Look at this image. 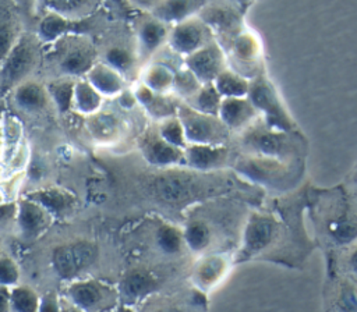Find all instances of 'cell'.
Returning a JSON list of instances; mask_svg holds the SVG:
<instances>
[{
  "label": "cell",
  "instance_id": "1",
  "mask_svg": "<svg viewBox=\"0 0 357 312\" xmlns=\"http://www.w3.org/2000/svg\"><path fill=\"white\" fill-rule=\"evenodd\" d=\"M42 43L35 33L22 32L8 54L0 63V81L14 88L24 79L32 78L40 63Z\"/></svg>",
  "mask_w": 357,
  "mask_h": 312
},
{
  "label": "cell",
  "instance_id": "2",
  "mask_svg": "<svg viewBox=\"0 0 357 312\" xmlns=\"http://www.w3.org/2000/svg\"><path fill=\"white\" fill-rule=\"evenodd\" d=\"M178 120L185 141L192 145H219L227 136V127L216 116L205 114L191 106L178 107Z\"/></svg>",
  "mask_w": 357,
  "mask_h": 312
},
{
  "label": "cell",
  "instance_id": "3",
  "mask_svg": "<svg viewBox=\"0 0 357 312\" xmlns=\"http://www.w3.org/2000/svg\"><path fill=\"white\" fill-rule=\"evenodd\" d=\"M247 99L251 102L255 110L264 113L269 128L278 131H290L294 127L284 106L276 95L275 88L264 77H257L250 82Z\"/></svg>",
  "mask_w": 357,
  "mask_h": 312
},
{
  "label": "cell",
  "instance_id": "4",
  "mask_svg": "<svg viewBox=\"0 0 357 312\" xmlns=\"http://www.w3.org/2000/svg\"><path fill=\"white\" fill-rule=\"evenodd\" d=\"M68 38V36H67ZM61 47V52L56 60V68L60 77H67L73 79L84 78L91 67L99 60L93 46L85 40L68 42Z\"/></svg>",
  "mask_w": 357,
  "mask_h": 312
},
{
  "label": "cell",
  "instance_id": "5",
  "mask_svg": "<svg viewBox=\"0 0 357 312\" xmlns=\"http://www.w3.org/2000/svg\"><path fill=\"white\" fill-rule=\"evenodd\" d=\"M98 256V249L93 244L78 241L57 247L53 251L52 262L59 276L68 279L89 267Z\"/></svg>",
  "mask_w": 357,
  "mask_h": 312
},
{
  "label": "cell",
  "instance_id": "6",
  "mask_svg": "<svg viewBox=\"0 0 357 312\" xmlns=\"http://www.w3.org/2000/svg\"><path fill=\"white\" fill-rule=\"evenodd\" d=\"M208 26L204 21L188 18L174 25L167 40L170 47L180 54L188 56L208 45Z\"/></svg>",
  "mask_w": 357,
  "mask_h": 312
},
{
  "label": "cell",
  "instance_id": "7",
  "mask_svg": "<svg viewBox=\"0 0 357 312\" xmlns=\"http://www.w3.org/2000/svg\"><path fill=\"white\" fill-rule=\"evenodd\" d=\"M185 65L199 82L212 84L218 74L225 70L223 53L215 43H208L185 56Z\"/></svg>",
  "mask_w": 357,
  "mask_h": 312
},
{
  "label": "cell",
  "instance_id": "8",
  "mask_svg": "<svg viewBox=\"0 0 357 312\" xmlns=\"http://www.w3.org/2000/svg\"><path fill=\"white\" fill-rule=\"evenodd\" d=\"M276 223L271 216L254 214L251 216L243 238L241 259H248L271 245L276 233Z\"/></svg>",
  "mask_w": 357,
  "mask_h": 312
},
{
  "label": "cell",
  "instance_id": "9",
  "mask_svg": "<svg viewBox=\"0 0 357 312\" xmlns=\"http://www.w3.org/2000/svg\"><path fill=\"white\" fill-rule=\"evenodd\" d=\"M245 143L255 152L271 157H287L294 152V145L283 132L278 130H254L245 136Z\"/></svg>",
  "mask_w": 357,
  "mask_h": 312
},
{
  "label": "cell",
  "instance_id": "10",
  "mask_svg": "<svg viewBox=\"0 0 357 312\" xmlns=\"http://www.w3.org/2000/svg\"><path fill=\"white\" fill-rule=\"evenodd\" d=\"M75 33V22L64 13L47 11L36 25V38L42 45H56Z\"/></svg>",
  "mask_w": 357,
  "mask_h": 312
},
{
  "label": "cell",
  "instance_id": "11",
  "mask_svg": "<svg viewBox=\"0 0 357 312\" xmlns=\"http://www.w3.org/2000/svg\"><path fill=\"white\" fill-rule=\"evenodd\" d=\"M13 100L18 109L28 113L42 111L50 103L46 85L33 77L13 88Z\"/></svg>",
  "mask_w": 357,
  "mask_h": 312
},
{
  "label": "cell",
  "instance_id": "12",
  "mask_svg": "<svg viewBox=\"0 0 357 312\" xmlns=\"http://www.w3.org/2000/svg\"><path fill=\"white\" fill-rule=\"evenodd\" d=\"M103 98H117L126 89L124 77L100 58L84 77Z\"/></svg>",
  "mask_w": 357,
  "mask_h": 312
},
{
  "label": "cell",
  "instance_id": "13",
  "mask_svg": "<svg viewBox=\"0 0 357 312\" xmlns=\"http://www.w3.org/2000/svg\"><path fill=\"white\" fill-rule=\"evenodd\" d=\"M192 182L180 174H166L156 180L155 192L160 201L170 205H178L192 198Z\"/></svg>",
  "mask_w": 357,
  "mask_h": 312
},
{
  "label": "cell",
  "instance_id": "14",
  "mask_svg": "<svg viewBox=\"0 0 357 312\" xmlns=\"http://www.w3.org/2000/svg\"><path fill=\"white\" fill-rule=\"evenodd\" d=\"M206 0H162L153 8V18L163 24H178L202 10Z\"/></svg>",
  "mask_w": 357,
  "mask_h": 312
},
{
  "label": "cell",
  "instance_id": "15",
  "mask_svg": "<svg viewBox=\"0 0 357 312\" xmlns=\"http://www.w3.org/2000/svg\"><path fill=\"white\" fill-rule=\"evenodd\" d=\"M237 169L254 181L276 184L284 174V167L271 157H252L238 162Z\"/></svg>",
  "mask_w": 357,
  "mask_h": 312
},
{
  "label": "cell",
  "instance_id": "16",
  "mask_svg": "<svg viewBox=\"0 0 357 312\" xmlns=\"http://www.w3.org/2000/svg\"><path fill=\"white\" fill-rule=\"evenodd\" d=\"M229 159L227 149L218 145H191L184 150V160L197 170H212Z\"/></svg>",
  "mask_w": 357,
  "mask_h": 312
},
{
  "label": "cell",
  "instance_id": "17",
  "mask_svg": "<svg viewBox=\"0 0 357 312\" xmlns=\"http://www.w3.org/2000/svg\"><path fill=\"white\" fill-rule=\"evenodd\" d=\"M257 110L245 98H225L219 107V118L227 128H241L248 124L255 116Z\"/></svg>",
  "mask_w": 357,
  "mask_h": 312
},
{
  "label": "cell",
  "instance_id": "18",
  "mask_svg": "<svg viewBox=\"0 0 357 312\" xmlns=\"http://www.w3.org/2000/svg\"><path fill=\"white\" fill-rule=\"evenodd\" d=\"M145 159L155 166H172L184 160V150L167 143L159 135H153L144 142Z\"/></svg>",
  "mask_w": 357,
  "mask_h": 312
},
{
  "label": "cell",
  "instance_id": "19",
  "mask_svg": "<svg viewBox=\"0 0 357 312\" xmlns=\"http://www.w3.org/2000/svg\"><path fill=\"white\" fill-rule=\"evenodd\" d=\"M18 223L22 233L33 237L47 224V210L33 199H25L18 206Z\"/></svg>",
  "mask_w": 357,
  "mask_h": 312
},
{
  "label": "cell",
  "instance_id": "20",
  "mask_svg": "<svg viewBox=\"0 0 357 312\" xmlns=\"http://www.w3.org/2000/svg\"><path fill=\"white\" fill-rule=\"evenodd\" d=\"M169 32L166 24L156 18L145 20L139 24L137 31V39L141 53L149 56L155 53L165 40H167Z\"/></svg>",
  "mask_w": 357,
  "mask_h": 312
},
{
  "label": "cell",
  "instance_id": "21",
  "mask_svg": "<svg viewBox=\"0 0 357 312\" xmlns=\"http://www.w3.org/2000/svg\"><path fill=\"white\" fill-rule=\"evenodd\" d=\"M103 96L85 79L78 78L74 82L73 109L84 116H92L98 113L103 103Z\"/></svg>",
  "mask_w": 357,
  "mask_h": 312
},
{
  "label": "cell",
  "instance_id": "22",
  "mask_svg": "<svg viewBox=\"0 0 357 312\" xmlns=\"http://www.w3.org/2000/svg\"><path fill=\"white\" fill-rule=\"evenodd\" d=\"M21 33L22 31L14 10L8 4L0 1V63L8 54Z\"/></svg>",
  "mask_w": 357,
  "mask_h": 312
},
{
  "label": "cell",
  "instance_id": "23",
  "mask_svg": "<svg viewBox=\"0 0 357 312\" xmlns=\"http://www.w3.org/2000/svg\"><path fill=\"white\" fill-rule=\"evenodd\" d=\"M212 85L218 93L225 98H245L248 93L250 82L240 74L230 70H223L213 79Z\"/></svg>",
  "mask_w": 357,
  "mask_h": 312
},
{
  "label": "cell",
  "instance_id": "24",
  "mask_svg": "<svg viewBox=\"0 0 357 312\" xmlns=\"http://www.w3.org/2000/svg\"><path fill=\"white\" fill-rule=\"evenodd\" d=\"M74 82H75V79H73V78L59 75V77L50 79L47 84H45L50 103H53L54 107L61 113L73 109Z\"/></svg>",
  "mask_w": 357,
  "mask_h": 312
},
{
  "label": "cell",
  "instance_id": "25",
  "mask_svg": "<svg viewBox=\"0 0 357 312\" xmlns=\"http://www.w3.org/2000/svg\"><path fill=\"white\" fill-rule=\"evenodd\" d=\"M226 270H227V262L223 256H219V255L208 256L198 263L194 277L201 287L208 288L215 286L218 281H220Z\"/></svg>",
  "mask_w": 357,
  "mask_h": 312
},
{
  "label": "cell",
  "instance_id": "26",
  "mask_svg": "<svg viewBox=\"0 0 357 312\" xmlns=\"http://www.w3.org/2000/svg\"><path fill=\"white\" fill-rule=\"evenodd\" d=\"M1 127V160L7 164L22 145V125L15 117H7Z\"/></svg>",
  "mask_w": 357,
  "mask_h": 312
},
{
  "label": "cell",
  "instance_id": "27",
  "mask_svg": "<svg viewBox=\"0 0 357 312\" xmlns=\"http://www.w3.org/2000/svg\"><path fill=\"white\" fill-rule=\"evenodd\" d=\"M174 72L162 63L151 64L142 75V84L148 86L155 93H165L169 89H173Z\"/></svg>",
  "mask_w": 357,
  "mask_h": 312
},
{
  "label": "cell",
  "instance_id": "28",
  "mask_svg": "<svg viewBox=\"0 0 357 312\" xmlns=\"http://www.w3.org/2000/svg\"><path fill=\"white\" fill-rule=\"evenodd\" d=\"M156 287L155 277L145 270H132L123 280V291L131 299L144 297L156 290Z\"/></svg>",
  "mask_w": 357,
  "mask_h": 312
},
{
  "label": "cell",
  "instance_id": "29",
  "mask_svg": "<svg viewBox=\"0 0 357 312\" xmlns=\"http://www.w3.org/2000/svg\"><path fill=\"white\" fill-rule=\"evenodd\" d=\"M88 131L98 141H112L119 134V120L114 114L102 113L100 110L92 116H88Z\"/></svg>",
  "mask_w": 357,
  "mask_h": 312
},
{
  "label": "cell",
  "instance_id": "30",
  "mask_svg": "<svg viewBox=\"0 0 357 312\" xmlns=\"http://www.w3.org/2000/svg\"><path fill=\"white\" fill-rule=\"evenodd\" d=\"M100 60L106 63L109 67H112L113 70H116L117 72H120L123 77L127 72H130L135 64L134 53L121 45L107 46L102 52Z\"/></svg>",
  "mask_w": 357,
  "mask_h": 312
},
{
  "label": "cell",
  "instance_id": "31",
  "mask_svg": "<svg viewBox=\"0 0 357 312\" xmlns=\"http://www.w3.org/2000/svg\"><path fill=\"white\" fill-rule=\"evenodd\" d=\"M184 242L194 252L205 251L212 240L211 227L204 220H192L185 226L183 233Z\"/></svg>",
  "mask_w": 357,
  "mask_h": 312
},
{
  "label": "cell",
  "instance_id": "32",
  "mask_svg": "<svg viewBox=\"0 0 357 312\" xmlns=\"http://www.w3.org/2000/svg\"><path fill=\"white\" fill-rule=\"evenodd\" d=\"M194 98V104L192 107L201 113L211 114V116H218L220 103H222V96L218 93L215 86L212 84H205L202 88H199Z\"/></svg>",
  "mask_w": 357,
  "mask_h": 312
},
{
  "label": "cell",
  "instance_id": "33",
  "mask_svg": "<svg viewBox=\"0 0 357 312\" xmlns=\"http://www.w3.org/2000/svg\"><path fill=\"white\" fill-rule=\"evenodd\" d=\"M156 244L167 255H176L181 252L184 237L176 227L170 224H163L156 231Z\"/></svg>",
  "mask_w": 357,
  "mask_h": 312
},
{
  "label": "cell",
  "instance_id": "34",
  "mask_svg": "<svg viewBox=\"0 0 357 312\" xmlns=\"http://www.w3.org/2000/svg\"><path fill=\"white\" fill-rule=\"evenodd\" d=\"M202 21L205 22V25H212L219 31H230L240 24L238 17L233 11L223 8L205 10Z\"/></svg>",
  "mask_w": 357,
  "mask_h": 312
},
{
  "label": "cell",
  "instance_id": "35",
  "mask_svg": "<svg viewBox=\"0 0 357 312\" xmlns=\"http://www.w3.org/2000/svg\"><path fill=\"white\" fill-rule=\"evenodd\" d=\"M70 294L74 299V302L82 308H91L96 305L100 299V291L96 284L85 281V283H75Z\"/></svg>",
  "mask_w": 357,
  "mask_h": 312
},
{
  "label": "cell",
  "instance_id": "36",
  "mask_svg": "<svg viewBox=\"0 0 357 312\" xmlns=\"http://www.w3.org/2000/svg\"><path fill=\"white\" fill-rule=\"evenodd\" d=\"M159 136L165 139L167 143L177 146L180 149H184L185 146V136H184V130L178 118L174 117H167L162 123L159 128Z\"/></svg>",
  "mask_w": 357,
  "mask_h": 312
},
{
  "label": "cell",
  "instance_id": "37",
  "mask_svg": "<svg viewBox=\"0 0 357 312\" xmlns=\"http://www.w3.org/2000/svg\"><path fill=\"white\" fill-rule=\"evenodd\" d=\"M33 201L40 203L47 212L54 213H60L68 205L67 195L59 189H43L36 194Z\"/></svg>",
  "mask_w": 357,
  "mask_h": 312
},
{
  "label": "cell",
  "instance_id": "38",
  "mask_svg": "<svg viewBox=\"0 0 357 312\" xmlns=\"http://www.w3.org/2000/svg\"><path fill=\"white\" fill-rule=\"evenodd\" d=\"M233 52L238 60L251 61L258 54V43L250 33L243 32L234 39Z\"/></svg>",
  "mask_w": 357,
  "mask_h": 312
},
{
  "label": "cell",
  "instance_id": "39",
  "mask_svg": "<svg viewBox=\"0 0 357 312\" xmlns=\"http://www.w3.org/2000/svg\"><path fill=\"white\" fill-rule=\"evenodd\" d=\"M11 305L17 312H36L38 311V299L33 291L26 287L15 288L10 297Z\"/></svg>",
  "mask_w": 357,
  "mask_h": 312
},
{
  "label": "cell",
  "instance_id": "40",
  "mask_svg": "<svg viewBox=\"0 0 357 312\" xmlns=\"http://www.w3.org/2000/svg\"><path fill=\"white\" fill-rule=\"evenodd\" d=\"M199 81L195 78V75L185 70L181 72L174 74V82H173V88L183 96H194L195 92L201 88L199 86Z\"/></svg>",
  "mask_w": 357,
  "mask_h": 312
},
{
  "label": "cell",
  "instance_id": "41",
  "mask_svg": "<svg viewBox=\"0 0 357 312\" xmlns=\"http://www.w3.org/2000/svg\"><path fill=\"white\" fill-rule=\"evenodd\" d=\"M18 280V269L11 259H0V284L8 286Z\"/></svg>",
  "mask_w": 357,
  "mask_h": 312
},
{
  "label": "cell",
  "instance_id": "42",
  "mask_svg": "<svg viewBox=\"0 0 357 312\" xmlns=\"http://www.w3.org/2000/svg\"><path fill=\"white\" fill-rule=\"evenodd\" d=\"M357 235V227L349 221L339 223L333 230V237L340 242H349Z\"/></svg>",
  "mask_w": 357,
  "mask_h": 312
},
{
  "label": "cell",
  "instance_id": "43",
  "mask_svg": "<svg viewBox=\"0 0 357 312\" xmlns=\"http://www.w3.org/2000/svg\"><path fill=\"white\" fill-rule=\"evenodd\" d=\"M339 305L343 312H357V291L351 288L343 290Z\"/></svg>",
  "mask_w": 357,
  "mask_h": 312
},
{
  "label": "cell",
  "instance_id": "44",
  "mask_svg": "<svg viewBox=\"0 0 357 312\" xmlns=\"http://www.w3.org/2000/svg\"><path fill=\"white\" fill-rule=\"evenodd\" d=\"M39 312H59L57 302L53 298H46L39 306Z\"/></svg>",
  "mask_w": 357,
  "mask_h": 312
},
{
  "label": "cell",
  "instance_id": "45",
  "mask_svg": "<svg viewBox=\"0 0 357 312\" xmlns=\"http://www.w3.org/2000/svg\"><path fill=\"white\" fill-rule=\"evenodd\" d=\"M10 304V297L4 290H0V312H7Z\"/></svg>",
  "mask_w": 357,
  "mask_h": 312
},
{
  "label": "cell",
  "instance_id": "46",
  "mask_svg": "<svg viewBox=\"0 0 357 312\" xmlns=\"http://www.w3.org/2000/svg\"><path fill=\"white\" fill-rule=\"evenodd\" d=\"M155 312H187V311L183 309L181 306H177V305H165V306L156 309Z\"/></svg>",
  "mask_w": 357,
  "mask_h": 312
},
{
  "label": "cell",
  "instance_id": "47",
  "mask_svg": "<svg viewBox=\"0 0 357 312\" xmlns=\"http://www.w3.org/2000/svg\"><path fill=\"white\" fill-rule=\"evenodd\" d=\"M350 265H351V269L357 273V248L350 255Z\"/></svg>",
  "mask_w": 357,
  "mask_h": 312
},
{
  "label": "cell",
  "instance_id": "48",
  "mask_svg": "<svg viewBox=\"0 0 357 312\" xmlns=\"http://www.w3.org/2000/svg\"><path fill=\"white\" fill-rule=\"evenodd\" d=\"M113 3H116V4H121V3H124V0H112Z\"/></svg>",
  "mask_w": 357,
  "mask_h": 312
},
{
  "label": "cell",
  "instance_id": "49",
  "mask_svg": "<svg viewBox=\"0 0 357 312\" xmlns=\"http://www.w3.org/2000/svg\"><path fill=\"white\" fill-rule=\"evenodd\" d=\"M1 199H3V191L0 189V203H1Z\"/></svg>",
  "mask_w": 357,
  "mask_h": 312
},
{
  "label": "cell",
  "instance_id": "50",
  "mask_svg": "<svg viewBox=\"0 0 357 312\" xmlns=\"http://www.w3.org/2000/svg\"><path fill=\"white\" fill-rule=\"evenodd\" d=\"M236 1H238V3H241V1H248V0H236Z\"/></svg>",
  "mask_w": 357,
  "mask_h": 312
},
{
  "label": "cell",
  "instance_id": "51",
  "mask_svg": "<svg viewBox=\"0 0 357 312\" xmlns=\"http://www.w3.org/2000/svg\"><path fill=\"white\" fill-rule=\"evenodd\" d=\"M67 312H78V311H74V309H71V311H67Z\"/></svg>",
  "mask_w": 357,
  "mask_h": 312
}]
</instances>
